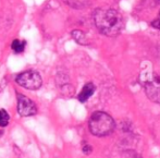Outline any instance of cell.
Returning a JSON list of instances; mask_svg holds the SVG:
<instances>
[{
  "instance_id": "obj_1",
  "label": "cell",
  "mask_w": 160,
  "mask_h": 158,
  "mask_svg": "<svg viewBox=\"0 0 160 158\" xmlns=\"http://www.w3.org/2000/svg\"><path fill=\"white\" fill-rule=\"evenodd\" d=\"M94 22L99 32L109 37L118 35L124 25L121 13L114 9H97L94 13Z\"/></svg>"
},
{
  "instance_id": "obj_2",
  "label": "cell",
  "mask_w": 160,
  "mask_h": 158,
  "mask_svg": "<svg viewBox=\"0 0 160 158\" xmlns=\"http://www.w3.org/2000/svg\"><path fill=\"white\" fill-rule=\"evenodd\" d=\"M89 131L95 136H107L114 130V120L110 115L103 111H96L91 116L88 121Z\"/></svg>"
},
{
  "instance_id": "obj_3",
  "label": "cell",
  "mask_w": 160,
  "mask_h": 158,
  "mask_svg": "<svg viewBox=\"0 0 160 158\" xmlns=\"http://www.w3.org/2000/svg\"><path fill=\"white\" fill-rule=\"evenodd\" d=\"M15 82L20 86L28 89V91H36L39 89L42 85V79L40 74L35 70H28L20 73L15 79Z\"/></svg>"
},
{
  "instance_id": "obj_4",
  "label": "cell",
  "mask_w": 160,
  "mask_h": 158,
  "mask_svg": "<svg viewBox=\"0 0 160 158\" xmlns=\"http://www.w3.org/2000/svg\"><path fill=\"white\" fill-rule=\"evenodd\" d=\"M18 112L22 117H32L37 112V107L31 98L23 94H18Z\"/></svg>"
},
{
  "instance_id": "obj_5",
  "label": "cell",
  "mask_w": 160,
  "mask_h": 158,
  "mask_svg": "<svg viewBox=\"0 0 160 158\" xmlns=\"http://www.w3.org/2000/svg\"><path fill=\"white\" fill-rule=\"evenodd\" d=\"M145 93L152 101L160 104V76L155 75L147 80L144 85Z\"/></svg>"
},
{
  "instance_id": "obj_6",
  "label": "cell",
  "mask_w": 160,
  "mask_h": 158,
  "mask_svg": "<svg viewBox=\"0 0 160 158\" xmlns=\"http://www.w3.org/2000/svg\"><path fill=\"white\" fill-rule=\"evenodd\" d=\"M95 91H96V87L93 83H87V84H85L84 86H83L81 93L78 94V100H80L81 103L87 101L92 96H93V94L95 93Z\"/></svg>"
},
{
  "instance_id": "obj_7",
  "label": "cell",
  "mask_w": 160,
  "mask_h": 158,
  "mask_svg": "<svg viewBox=\"0 0 160 158\" xmlns=\"http://www.w3.org/2000/svg\"><path fill=\"white\" fill-rule=\"evenodd\" d=\"M26 42L22 39H14L11 44V49L14 51L15 54H22L25 50Z\"/></svg>"
},
{
  "instance_id": "obj_8",
  "label": "cell",
  "mask_w": 160,
  "mask_h": 158,
  "mask_svg": "<svg viewBox=\"0 0 160 158\" xmlns=\"http://www.w3.org/2000/svg\"><path fill=\"white\" fill-rule=\"evenodd\" d=\"M71 35H72V37H73V39L75 40V42H78V44H81V45H86L87 44L86 36H85V34L83 33L82 31L74 30V31H72Z\"/></svg>"
},
{
  "instance_id": "obj_9",
  "label": "cell",
  "mask_w": 160,
  "mask_h": 158,
  "mask_svg": "<svg viewBox=\"0 0 160 158\" xmlns=\"http://www.w3.org/2000/svg\"><path fill=\"white\" fill-rule=\"evenodd\" d=\"M10 121L8 112L4 109H0V126H7Z\"/></svg>"
},
{
  "instance_id": "obj_10",
  "label": "cell",
  "mask_w": 160,
  "mask_h": 158,
  "mask_svg": "<svg viewBox=\"0 0 160 158\" xmlns=\"http://www.w3.org/2000/svg\"><path fill=\"white\" fill-rule=\"evenodd\" d=\"M123 158H142V156L134 150H127L123 154Z\"/></svg>"
},
{
  "instance_id": "obj_11",
  "label": "cell",
  "mask_w": 160,
  "mask_h": 158,
  "mask_svg": "<svg viewBox=\"0 0 160 158\" xmlns=\"http://www.w3.org/2000/svg\"><path fill=\"white\" fill-rule=\"evenodd\" d=\"M152 25L154 26L155 28H158V30H160V12H159L158 17H157V19L152 23Z\"/></svg>"
},
{
  "instance_id": "obj_12",
  "label": "cell",
  "mask_w": 160,
  "mask_h": 158,
  "mask_svg": "<svg viewBox=\"0 0 160 158\" xmlns=\"http://www.w3.org/2000/svg\"><path fill=\"white\" fill-rule=\"evenodd\" d=\"M92 150H93V148H92V146L88 145V144H86V145L83 146V152H84L85 154H89Z\"/></svg>"
},
{
  "instance_id": "obj_13",
  "label": "cell",
  "mask_w": 160,
  "mask_h": 158,
  "mask_svg": "<svg viewBox=\"0 0 160 158\" xmlns=\"http://www.w3.org/2000/svg\"><path fill=\"white\" fill-rule=\"evenodd\" d=\"M0 134H1V132H0Z\"/></svg>"
}]
</instances>
